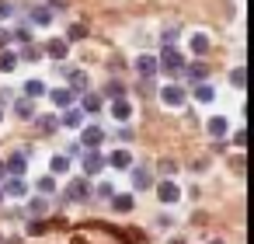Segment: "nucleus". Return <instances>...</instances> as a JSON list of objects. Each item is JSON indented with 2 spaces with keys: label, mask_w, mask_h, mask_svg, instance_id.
Returning a JSON list of instances; mask_svg holds the SVG:
<instances>
[{
  "label": "nucleus",
  "mask_w": 254,
  "mask_h": 244,
  "mask_svg": "<svg viewBox=\"0 0 254 244\" xmlns=\"http://www.w3.org/2000/svg\"><path fill=\"white\" fill-rule=\"evenodd\" d=\"M157 70H164L167 77L181 74V70H185V56H181L174 46H164V49H160V56H157Z\"/></svg>",
  "instance_id": "f257e3e1"
},
{
  "label": "nucleus",
  "mask_w": 254,
  "mask_h": 244,
  "mask_svg": "<svg viewBox=\"0 0 254 244\" xmlns=\"http://www.w3.org/2000/svg\"><path fill=\"white\" fill-rule=\"evenodd\" d=\"M185 98H188V94H185V87H181V84H167V87H160V101H164L167 108H181V105H185Z\"/></svg>",
  "instance_id": "f03ea898"
},
{
  "label": "nucleus",
  "mask_w": 254,
  "mask_h": 244,
  "mask_svg": "<svg viewBox=\"0 0 254 244\" xmlns=\"http://www.w3.org/2000/svg\"><path fill=\"white\" fill-rule=\"evenodd\" d=\"M80 167H84V178H94V174H101V171H105V157H101L98 150H84Z\"/></svg>",
  "instance_id": "7ed1b4c3"
},
{
  "label": "nucleus",
  "mask_w": 254,
  "mask_h": 244,
  "mask_svg": "<svg viewBox=\"0 0 254 244\" xmlns=\"http://www.w3.org/2000/svg\"><path fill=\"white\" fill-rule=\"evenodd\" d=\"M87 195H91V181H87L84 174H80V178H73V181L66 185V199H70V202H84Z\"/></svg>",
  "instance_id": "20e7f679"
},
{
  "label": "nucleus",
  "mask_w": 254,
  "mask_h": 244,
  "mask_svg": "<svg viewBox=\"0 0 254 244\" xmlns=\"http://www.w3.org/2000/svg\"><path fill=\"white\" fill-rule=\"evenodd\" d=\"M25 171H28V154H25V150H21V154H14V157H7L4 174H11V178H25Z\"/></svg>",
  "instance_id": "39448f33"
},
{
  "label": "nucleus",
  "mask_w": 254,
  "mask_h": 244,
  "mask_svg": "<svg viewBox=\"0 0 254 244\" xmlns=\"http://www.w3.org/2000/svg\"><path fill=\"white\" fill-rule=\"evenodd\" d=\"M105 143V129H98V126H87L84 133H80V147L84 150H98Z\"/></svg>",
  "instance_id": "423d86ee"
},
{
  "label": "nucleus",
  "mask_w": 254,
  "mask_h": 244,
  "mask_svg": "<svg viewBox=\"0 0 254 244\" xmlns=\"http://www.w3.org/2000/svg\"><path fill=\"white\" fill-rule=\"evenodd\" d=\"M105 167H115V171H129L132 167V154L129 150H112L105 157Z\"/></svg>",
  "instance_id": "0eeeda50"
},
{
  "label": "nucleus",
  "mask_w": 254,
  "mask_h": 244,
  "mask_svg": "<svg viewBox=\"0 0 254 244\" xmlns=\"http://www.w3.org/2000/svg\"><path fill=\"white\" fill-rule=\"evenodd\" d=\"M0 192L11 195V199H25L28 195V185H25V178H7V181H0Z\"/></svg>",
  "instance_id": "6e6552de"
},
{
  "label": "nucleus",
  "mask_w": 254,
  "mask_h": 244,
  "mask_svg": "<svg viewBox=\"0 0 254 244\" xmlns=\"http://www.w3.org/2000/svg\"><path fill=\"white\" fill-rule=\"evenodd\" d=\"M46 94H49V101H53L56 108H73V98H77L70 87H53V91H46Z\"/></svg>",
  "instance_id": "1a4fd4ad"
},
{
  "label": "nucleus",
  "mask_w": 254,
  "mask_h": 244,
  "mask_svg": "<svg viewBox=\"0 0 254 244\" xmlns=\"http://www.w3.org/2000/svg\"><path fill=\"white\" fill-rule=\"evenodd\" d=\"M181 74H185L191 84H205V81H209V67H205V63H185Z\"/></svg>",
  "instance_id": "9d476101"
},
{
  "label": "nucleus",
  "mask_w": 254,
  "mask_h": 244,
  "mask_svg": "<svg viewBox=\"0 0 254 244\" xmlns=\"http://www.w3.org/2000/svg\"><path fill=\"white\" fill-rule=\"evenodd\" d=\"M157 199H160V202H178V199H181V188L167 178V181H160V185H157Z\"/></svg>",
  "instance_id": "9b49d317"
},
{
  "label": "nucleus",
  "mask_w": 254,
  "mask_h": 244,
  "mask_svg": "<svg viewBox=\"0 0 254 244\" xmlns=\"http://www.w3.org/2000/svg\"><path fill=\"white\" fill-rule=\"evenodd\" d=\"M66 53H70V42H66V39H53V42L46 46L42 56H53V60L60 63V60H66Z\"/></svg>",
  "instance_id": "f8f14e48"
},
{
  "label": "nucleus",
  "mask_w": 254,
  "mask_h": 244,
  "mask_svg": "<svg viewBox=\"0 0 254 244\" xmlns=\"http://www.w3.org/2000/svg\"><path fill=\"white\" fill-rule=\"evenodd\" d=\"M108 112H112V115H115L119 122H129V115H132V105H129L126 98H115V101L108 105Z\"/></svg>",
  "instance_id": "ddd939ff"
},
{
  "label": "nucleus",
  "mask_w": 254,
  "mask_h": 244,
  "mask_svg": "<svg viewBox=\"0 0 254 244\" xmlns=\"http://www.w3.org/2000/svg\"><path fill=\"white\" fill-rule=\"evenodd\" d=\"M129 174H132V188H139V192L153 185V174H150L146 167H129Z\"/></svg>",
  "instance_id": "4468645a"
},
{
  "label": "nucleus",
  "mask_w": 254,
  "mask_h": 244,
  "mask_svg": "<svg viewBox=\"0 0 254 244\" xmlns=\"http://www.w3.org/2000/svg\"><path fill=\"white\" fill-rule=\"evenodd\" d=\"M136 70H139V77H153V74H157V56L143 53V56L136 60Z\"/></svg>",
  "instance_id": "2eb2a0df"
},
{
  "label": "nucleus",
  "mask_w": 254,
  "mask_h": 244,
  "mask_svg": "<svg viewBox=\"0 0 254 244\" xmlns=\"http://www.w3.org/2000/svg\"><path fill=\"white\" fill-rule=\"evenodd\" d=\"M80 122H84V112L80 108H66L63 119H60V126H66V129H80Z\"/></svg>",
  "instance_id": "dca6fc26"
},
{
  "label": "nucleus",
  "mask_w": 254,
  "mask_h": 244,
  "mask_svg": "<svg viewBox=\"0 0 254 244\" xmlns=\"http://www.w3.org/2000/svg\"><path fill=\"white\" fill-rule=\"evenodd\" d=\"M205 129H209V136H226V133H230V122H226L223 115H212Z\"/></svg>",
  "instance_id": "f3484780"
},
{
  "label": "nucleus",
  "mask_w": 254,
  "mask_h": 244,
  "mask_svg": "<svg viewBox=\"0 0 254 244\" xmlns=\"http://www.w3.org/2000/svg\"><path fill=\"white\" fill-rule=\"evenodd\" d=\"M28 21H32V25H53V11H49V7H32Z\"/></svg>",
  "instance_id": "a211bd4d"
},
{
  "label": "nucleus",
  "mask_w": 254,
  "mask_h": 244,
  "mask_svg": "<svg viewBox=\"0 0 254 244\" xmlns=\"http://www.w3.org/2000/svg\"><path fill=\"white\" fill-rule=\"evenodd\" d=\"M80 112H101V94H94V91H87L84 94V101H80Z\"/></svg>",
  "instance_id": "6ab92c4d"
},
{
  "label": "nucleus",
  "mask_w": 254,
  "mask_h": 244,
  "mask_svg": "<svg viewBox=\"0 0 254 244\" xmlns=\"http://www.w3.org/2000/svg\"><path fill=\"white\" fill-rule=\"evenodd\" d=\"M49 171H53V174H66V171H70V157H66V154H53Z\"/></svg>",
  "instance_id": "aec40b11"
},
{
  "label": "nucleus",
  "mask_w": 254,
  "mask_h": 244,
  "mask_svg": "<svg viewBox=\"0 0 254 244\" xmlns=\"http://www.w3.org/2000/svg\"><path fill=\"white\" fill-rule=\"evenodd\" d=\"M35 126H39V133H53V129H60V115H39Z\"/></svg>",
  "instance_id": "412c9836"
},
{
  "label": "nucleus",
  "mask_w": 254,
  "mask_h": 244,
  "mask_svg": "<svg viewBox=\"0 0 254 244\" xmlns=\"http://www.w3.org/2000/svg\"><path fill=\"white\" fill-rule=\"evenodd\" d=\"M188 46H191V53H195V56H202V53H209V35H202V32H198V35H191V42H188Z\"/></svg>",
  "instance_id": "4be33fe9"
},
{
  "label": "nucleus",
  "mask_w": 254,
  "mask_h": 244,
  "mask_svg": "<svg viewBox=\"0 0 254 244\" xmlns=\"http://www.w3.org/2000/svg\"><path fill=\"white\" fill-rule=\"evenodd\" d=\"M216 98V91H212V84H195V101H202V105H209Z\"/></svg>",
  "instance_id": "5701e85b"
},
{
  "label": "nucleus",
  "mask_w": 254,
  "mask_h": 244,
  "mask_svg": "<svg viewBox=\"0 0 254 244\" xmlns=\"http://www.w3.org/2000/svg\"><path fill=\"white\" fill-rule=\"evenodd\" d=\"M108 202H112L115 213H129V209H132V195H112Z\"/></svg>",
  "instance_id": "b1692460"
},
{
  "label": "nucleus",
  "mask_w": 254,
  "mask_h": 244,
  "mask_svg": "<svg viewBox=\"0 0 254 244\" xmlns=\"http://www.w3.org/2000/svg\"><path fill=\"white\" fill-rule=\"evenodd\" d=\"M14 67H18V53H7L4 49V53H0V74H11Z\"/></svg>",
  "instance_id": "393cba45"
},
{
  "label": "nucleus",
  "mask_w": 254,
  "mask_h": 244,
  "mask_svg": "<svg viewBox=\"0 0 254 244\" xmlns=\"http://www.w3.org/2000/svg\"><path fill=\"white\" fill-rule=\"evenodd\" d=\"M18 60H25V63H39V60H42V49H39V46H32V42H28V46H25V49H21V56H18Z\"/></svg>",
  "instance_id": "a878e982"
},
{
  "label": "nucleus",
  "mask_w": 254,
  "mask_h": 244,
  "mask_svg": "<svg viewBox=\"0 0 254 244\" xmlns=\"http://www.w3.org/2000/svg\"><path fill=\"white\" fill-rule=\"evenodd\" d=\"M42 94H46V84H42V81H28V84H25V98L35 101V98H42Z\"/></svg>",
  "instance_id": "bb28decb"
},
{
  "label": "nucleus",
  "mask_w": 254,
  "mask_h": 244,
  "mask_svg": "<svg viewBox=\"0 0 254 244\" xmlns=\"http://www.w3.org/2000/svg\"><path fill=\"white\" fill-rule=\"evenodd\" d=\"M14 112H18L21 119H32V115H35V101H32V98H21V101L14 105Z\"/></svg>",
  "instance_id": "cd10ccee"
},
{
  "label": "nucleus",
  "mask_w": 254,
  "mask_h": 244,
  "mask_svg": "<svg viewBox=\"0 0 254 244\" xmlns=\"http://www.w3.org/2000/svg\"><path fill=\"white\" fill-rule=\"evenodd\" d=\"M46 209H49V202H46V199H32V202H28V216H35V220H39V216H46Z\"/></svg>",
  "instance_id": "c85d7f7f"
},
{
  "label": "nucleus",
  "mask_w": 254,
  "mask_h": 244,
  "mask_svg": "<svg viewBox=\"0 0 254 244\" xmlns=\"http://www.w3.org/2000/svg\"><path fill=\"white\" fill-rule=\"evenodd\" d=\"M230 84H233V87H244V84H247V70H244V67H233V70H230Z\"/></svg>",
  "instance_id": "c756f323"
},
{
  "label": "nucleus",
  "mask_w": 254,
  "mask_h": 244,
  "mask_svg": "<svg viewBox=\"0 0 254 244\" xmlns=\"http://www.w3.org/2000/svg\"><path fill=\"white\" fill-rule=\"evenodd\" d=\"M105 94L115 101V98H126V87H122L119 81H108V84H105Z\"/></svg>",
  "instance_id": "7c9ffc66"
},
{
  "label": "nucleus",
  "mask_w": 254,
  "mask_h": 244,
  "mask_svg": "<svg viewBox=\"0 0 254 244\" xmlns=\"http://www.w3.org/2000/svg\"><path fill=\"white\" fill-rule=\"evenodd\" d=\"M35 188H39L42 195H53V192H56V178H53V174H49V178H39Z\"/></svg>",
  "instance_id": "2f4dec72"
},
{
  "label": "nucleus",
  "mask_w": 254,
  "mask_h": 244,
  "mask_svg": "<svg viewBox=\"0 0 254 244\" xmlns=\"http://www.w3.org/2000/svg\"><path fill=\"white\" fill-rule=\"evenodd\" d=\"M80 39H87V28H84V25H70V32H66V42H80Z\"/></svg>",
  "instance_id": "473e14b6"
},
{
  "label": "nucleus",
  "mask_w": 254,
  "mask_h": 244,
  "mask_svg": "<svg viewBox=\"0 0 254 244\" xmlns=\"http://www.w3.org/2000/svg\"><path fill=\"white\" fill-rule=\"evenodd\" d=\"M70 81H73V87H70L73 94H77V91H84V94H87V74H70Z\"/></svg>",
  "instance_id": "72a5a7b5"
},
{
  "label": "nucleus",
  "mask_w": 254,
  "mask_h": 244,
  "mask_svg": "<svg viewBox=\"0 0 254 244\" xmlns=\"http://www.w3.org/2000/svg\"><path fill=\"white\" fill-rule=\"evenodd\" d=\"M115 140H122V143H132V140H136V133H132L129 126H122V129L115 133Z\"/></svg>",
  "instance_id": "f704fd0d"
},
{
  "label": "nucleus",
  "mask_w": 254,
  "mask_h": 244,
  "mask_svg": "<svg viewBox=\"0 0 254 244\" xmlns=\"http://www.w3.org/2000/svg\"><path fill=\"white\" fill-rule=\"evenodd\" d=\"M174 171H178V164L167 157V161H160V174H167V178H174Z\"/></svg>",
  "instance_id": "c9c22d12"
},
{
  "label": "nucleus",
  "mask_w": 254,
  "mask_h": 244,
  "mask_svg": "<svg viewBox=\"0 0 254 244\" xmlns=\"http://www.w3.org/2000/svg\"><path fill=\"white\" fill-rule=\"evenodd\" d=\"M14 14V7L7 4V0H0V21H4V18H11Z\"/></svg>",
  "instance_id": "e433bc0d"
},
{
  "label": "nucleus",
  "mask_w": 254,
  "mask_h": 244,
  "mask_svg": "<svg viewBox=\"0 0 254 244\" xmlns=\"http://www.w3.org/2000/svg\"><path fill=\"white\" fill-rule=\"evenodd\" d=\"M174 42H178V28H167L164 32V46H174Z\"/></svg>",
  "instance_id": "4c0bfd02"
},
{
  "label": "nucleus",
  "mask_w": 254,
  "mask_h": 244,
  "mask_svg": "<svg viewBox=\"0 0 254 244\" xmlns=\"http://www.w3.org/2000/svg\"><path fill=\"white\" fill-rule=\"evenodd\" d=\"M233 143H237V147H247V133L237 129V133H233Z\"/></svg>",
  "instance_id": "58836bf2"
},
{
  "label": "nucleus",
  "mask_w": 254,
  "mask_h": 244,
  "mask_svg": "<svg viewBox=\"0 0 254 244\" xmlns=\"http://www.w3.org/2000/svg\"><path fill=\"white\" fill-rule=\"evenodd\" d=\"M11 46V32L7 28H0V49H7Z\"/></svg>",
  "instance_id": "ea45409f"
},
{
  "label": "nucleus",
  "mask_w": 254,
  "mask_h": 244,
  "mask_svg": "<svg viewBox=\"0 0 254 244\" xmlns=\"http://www.w3.org/2000/svg\"><path fill=\"white\" fill-rule=\"evenodd\" d=\"M139 91H143V94H150V91H153V81H150V77H143V81H139Z\"/></svg>",
  "instance_id": "a19ab883"
},
{
  "label": "nucleus",
  "mask_w": 254,
  "mask_h": 244,
  "mask_svg": "<svg viewBox=\"0 0 254 244\" xmlns=\"http://www.w3.org/2000/svg\"><path fill=\"white\" fill-rule=\"evenodd\" d=\"M98 195H101V199H112V195H115V188H112V185H101V188H98Z\"/></svg>",
  "instance_id": "79ce46f5"
},
{
  "label": "nucleus",
  "mask_w": 254,
  "mask_h": 244,
  "mask_svg": "<svg viewBox=\"0 0 254 244\" xmlns=\"http://www.w3.org/2000/svg\"><path fill=\"white\" fill-rule=\"evenodd\" d=\"M0 181H4V164H0Z\"/></svg>",
  "instance_id": "37998d69"
},
{
  "label": "nucleus",
  "mask_w": 254,
  "mask_h": 244,
  "mask_svg": "<svg viewBox=\"0 0 254 244\" xmlns=\"http://www.w3.org/2000/svg\"><path fill=\"white\" fill-rule=\"evenodd\" d=\"M209 244H226V241H209Z\"/></svg>",
  "instance_id": "c03bdc74"
},
{
  "label": "nucleus",
  "mask_w": 254,
  "mask_h": 244,
  "mask_svg": "<svg viewBox=\"0 0 254 244\" xmlns=\"http://www.w3.org/2000/svg\"><path fill=\"white\" fill-rule=\"evenodd\" d=\"M0 122H4V108H0Z\"/></svg>",
  "instance_id": "a18cd8bd"
},
{
  "label": "nucleus",
  "mask_w": 254,
  "mask_h": 244,
  "mask_svg": "<svg viewBox=\"0 0 254 244\" xmlns=\"http://www.w3.org/2000/svg\"><path fill=\"white\" fill-rule=\"evenodd\" d=\"M0 195H4V192H0Z\"/></svg>",
  "instance_id": "49530a36"
}]
</instances>
